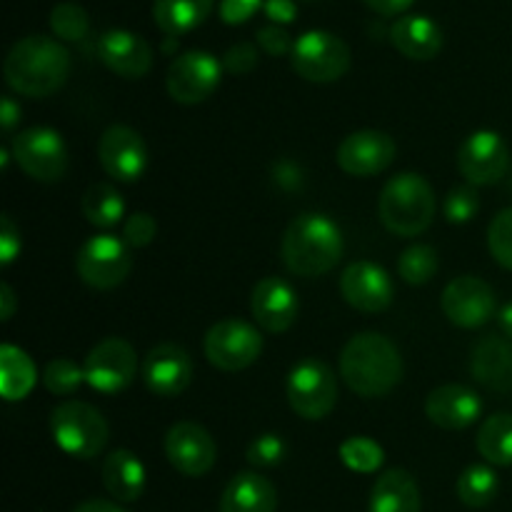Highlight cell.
Here are the masks:
<instances>
[{
    "mask_svg": "<svg viewBox=\"0 0 512 512\" xmlns=\"http://www.w3.org/2000/svg\"><path fill=\"white\" fill-rule=\"evenodd\" d=\"M133 258L130 245L113 233H100L85 240L75 255V270L85 285L95 290H113L130 275Z\"/></svg>",
    "mask_w": 512,
    "mask_h": 512,
    "instance_id": "cell-7",
    "label": "cell"
},
{
    "mask_svg": "<svg viewBox=\"0 0 512 512\" xmlns=\"http://www.w3.org/2000/svg\"><path fill=\"white\" fill-rule=\"evenodd\" d=\"M98 58L110 73L128 80L143 78L153 68V48L148 40L123 28H113L100 35Z\"/></svg>",
    "mask_w": 512,
    "mask_h": 512,
    "instance_id": "cell-21",
    "label": "cell"
},
{
    "mask_svg": "<svg viewBox=\"0 0 512 512\" xmlns=\"http://www.w3.org/2000/svg\"><path fill=\"white\" fill-rule=\"evenodd\" d=\"M10 150L18 168L38 183H58L68 170V148L63 135L45 125L20 130L10 143Z\"/></svg>",
    "mask_w": 512,
    "mask_h": 512,
    "instance_id": "cell-9",
    "label": "cell"
},
{
    "mask_svg": "<svg viewBox=\"0 0 512 512\" xmlns=\"http://www.w3.org/2000/svg\"><path fill=\"white\" fill-rule=\"evenodd\" d=\"M508 168L510 148L495 130H475L458 148V170L473 188L500 183Z\"/></svg>",
    "mask_w": 512,
    "mask_h": 512,
    "instance_id": "cell-12",
    "label": "cell"
},
{
    "mask_svg": "<svg viewBox=\"0 0 512 512\" xmlns=\"http://www.w3.org/2000/svg\"><path fill=\"white\" fill-rule=\"evenodd\" d=\"M425 415L443 430H463L478 423L483 415V400L468 385H440L425 400Z\"/></svg>",
    "mask_w": 512,
    "mask_h": 512,
    "instance_id": "cell-22",
    "label": "cell"
},
{
    "mask_svg": "<svg viewBox=\"0 0 512 512\" xmlns=\"http://www.w3.org/2000/svg\"><path fill=\"white\" fill-rule=\"evenodd\" d=\"M338 455L345 468L363 475L375 473L385 463V450L380 448V443H375L373 438H365V435H353V438L345 440L338 448Z\"/></svg>",
    "mask_w": 512,
    "mask_h": 512,
    "instance_id": "cell-34",
    "label": "cell"
},
{
    "mask_svg": "<svg viewBox=\"0 0 512 512\" xmlns=\"http://www.w3.org/2000/svg\"><path fill=\"white\" fill-rule=\"evenodd\" d=\"M223 60L208 50H188L170 63L165 85L175 103L198 105L218 90L223 78Z\"/></svg>",
    "mask_w": 512,
    "mask_h": 512,
    "instance_id": "cell-11",
    "label": "cell"
},
{
    "mask_svg": "<svg viewBox=\"0 0 512 512\" xmlns=\"http://www.w3.org/2000/svg\"><path fill=\"white\" fill-rule=\"evenodd\" d=\"M85 383L105 395L128 388L138 375V355L123 338H105L95 345L83 363Z\"/></svg>",
    "mask_w": 512,
    "mask_h": 512,
    "instance_id": "cell-13",
    "label": "cell"
},
{
    "mask_svg": "<svg viewBox=\"0 0 512 512\" xmlns=\"http://www.w3.org/2000/svg\"><path fill=\"white\" fill-rule=\"evenodd\" d=\"M290 63L295 73L310 83H335L350 70V48L335 33L308 30L295 40Z\"/></svg>",
    "mask_w": 512,
    "mask_h": 512,
    "instance_id": "cell-8",
    "label": "cell"
},
{
    "mask_svg": "<svg viewBox=\"0 0 512 512\" xmlns=\"http://www.w3.org/2000/svg\"><path fill=\"white\" fill-rule=\"evenodd\" d=\"M155 233H158V223L150 213L130 215L123 225V240L130 248H145V245L153 243Z\"/></svg>",
    "mask_w": 512,
    "mask_h": 512,
    "instance_id": "cell-40",
    "label": "cell"
},
{
    "mask_svg": "<svg viewBox=\"0 0 512 512\" xmlns=\"http://www.w3.org/2000/svg\"><path fill=\"white\" fill-rule=\"evenodd\" d=\"M20 253V233L15 228L13 218L3 215V233H0V255H3V265H10Z\"/></svg>",
    "mask_w": 512,
    "mask_h": 512,
    "instance_id": "cell-44",
    "label": "cell"
},
{
    "mask_svg": "<svg viewBox=\"0 0 512 512\" xmlns=\"http://www.w3.org/2000/svg\"><path fill=\"white\" fill-rule=\"evenodd\" d=\"M35 363L28 358V353L15 345H3L0 348V390L3 398L15 403V400L28 398L30 390L35 388Z\"/></svg>",
    "mask_w": 512,
    "mask_h": 512,
    "instance_id": "cell-29",
    "label": "cell"
},
{
    "mask_svg": "<svg viewBox=\"0 0 512 512\" xmlns=\"http://www.w3.org/2000/svg\"><path fill=\"white\" fill-rule=\"evenodd\" d=\"M420 488L408 470H385L373 485L368 512H420Z\"/></svg>",
    "mask_w": 512,
    "mask_h": 512,
    "instance_id": "cell-26",
    "label": "cell"
},
{
    "mask_svg": "<svg viewBox=\"0 0 512 512\" xmlns=\"http://www.w3.org/2000/svg\"><path fill=\"white\" fill-rule=\"evenodd\" d=\"M250 310H253L255 323L263 330L285 333L298 320L300 300L288 280L278 278V275H268L253 288Z\"/></svg>",
    "mask_w": 512,
    "mask_h": 512,
    "instance_id": "cell-20",
    "label": "cell"
},
{
    "mask_svg": "<svg viewBox=\"0 0 512 512\" xmlns=\"http://www.w3.org/2000/svg\"><path fill=\"white\" fill-rule=\"evenodd\" d=\"M343 230L323 213H303L288 225L280 245L285 268L298 278H320L343 258Z\"/></svg>",
    "mask_w": 512,
    "mask_h": 512,
    "instance_id": "cell-3",
    "label": "cell"
},
{
    "mask_svg": "<svg viewBox=\"0 0 512 512\" xmlns=\"http://www.w3.org/2000/svg\"><path fill=\"white\" fill-rule=\"evenodd\" d=\"M103 485L118 503H135L145 490V465L130 450H113L103 460Z\"/></svg>",
    "mask_w": 512,
    "mask_h": 512,
    "instance_id": "cell-27",
    "label": "cell"
},
{
    "mask_svg": "<svg viewBox=\"0 0 512 512\" xmlns=\"http://www.w3.org/2000/svg\"><path fill=\"white\" fill-rule=\"evenodd\" d=\"M478 453L485 463L510 468L512 465V413H495L480 425L478 430Z\"/></svg>",
    "mask_w": 512,
    "mask_h": 512,
    "instance_id": "cell-30",
    "label": "cell"
},
{
    "mask_svg": "<svg viewBox=\"0 0 512 512\" xmlns=\"http://www.w3.org/2000/svg\"><path fill=\"white\" fill-rule=\"evenodd\" d=\"M500 490V480L495 475V470L490 465H468V468L460 473L458 483H455V493H458L460 503L465 508H485L495 500Z\"/></svg>",
    "mask_w": 512,
    "mask_h": 512,
    "instance_id": "cell-32",
    "label": "cell"
},
{
    "mask_svg": "<svg viewBox=\"0 0 512 512\" xmlns=\"http://www.w3.org/2000/svg\"><path fill=\"white\" fill-rule=\"evenodd\" d=\"M73 512H125L120 505L110 503V500H85Z\"/></svg>",
    "mask_w": 512,
    "mask_h": 512,
    "instance_id": "cell-49",
    "label": "cell"
},
{
    "mask_svg": "<svg viewBox=\"0 0 512 512\" xmlns=\"http://www.w3.org/2000/svg\"><path fill=\"white\" fill-rule=\"evenodd\" d=\"M55 445L75 460H93L108 445L110 428L103 413L83 400H63L50 413Z\"/></svg>",
    "mask_w": 512,
    "mask_h": 512,
    "instance_id": "cell-5",
    "label": "cell"
},
{
    "mask_svg": "<svg viewBox=\"0 0 512 512\" xmlns=\"http://www.w3.org/2000/svg\"><path fill=\"white\" fill-rule=\"evenodd\" d=\"M395 155H398V145L388 133L355 130V133L345 135L343 143L338 145L335 160H338L340 170L353 178H373L393 165Z\"/></svg>",
    "mask_w": 512,
    "mask_h": 512,
    "instance_id": "cell-16",
    "label": "cell"
},
{
    "mask_svg": "<svg viewBox=\"0 0 512 512\" xmlns=\"http://www.w3.org/2000/svg\"><path fill=\"white\" fill-rule=\"evenodd\" d=\"M258 45L265 50V53L273 55V58H280V55L285 53H293L295 40H290L288 30H285L283 25L270 23L258 30Z\"/></svg>",
    "mask_w": 512,
    "mask_h": 512,
    "instance_id": "cell-42",
    "label": "cell"
},
{
    "mask_svg": "<svg viewBox=\"0 0 512 512\" xmlns=\"http://www.w3.org/2000/svg\"><path fill=\"white\" fill-rule=\"evenodd\" d=\"M390 43L410 60H433L443 50V30L428 15H400L390 25Z\"/></svg>",
    "mask_w": 512,
    "mask_h": 512,
    "instance_id": "cell-24",
    "label": "cell"
},
{
    "mask_svg": "<svg viewBox=\"0 0 512 512\" xmlns=\"http://www.w3.org/2000/svg\"><path fill=\"white\" fill-rule=\"evenodd\" d=\"M20 120V105L15 103L10 95H5L3 103H0V123L5 130H13V125Z\"/></svg>",
    "mask_w": 512,
    "mask_h": 512,
    "instance_id": "cell-47",
    "label": "cell"
},
{
    "mask_svg": "<svg viewBox=\"0 0 512 512\" xmlns=\"http://www.w3.org/2000/svg\"><path fill=\"white\" fill-rule=\"evenodd\" d=\"M258 65V48L253 43H235L225 50L223 68L233 75H245Z\"/></svg>",
    "mask_w": 512,
    "mask_h": 512,
    "instance_id": "cell-41",
    "label": "cell"
},
{
    "mask_svg": "<svg viewBox=\"0 0 512 512\" xmlns=\"http://www.w3.org/2000/svg\"><path fill=\"white\" fill-rule=\"evenodd\" d=\"M215 0H155L153 20L165 35L180 38L208 20Z\"/></svg>",
    "mask_w": 512,
    "mask_h": 512,
    "instance_id": "cell-28",
    "label": "cell"
},
{
    "mask_svg": "<svg viewBox=\"0 0 512 512\" xmlns=\"http://www.w3.org/2000/svg\"><path fill=\"white\" fill-rule=\"evenodd\" d=\"M285 455H288V445H285V440L275 433L258 435V438L248 445V450H245V460H248L253 468H275V465L283 463Z\"/></svg>",
    "mask_w": 512,
    "mask_h": 512,
    "instance_id": "cell-38",
    "label": "cell"
},
{
    "mask_svg": "<svg viewBox=\"0 0 512 512\" xmlns=\"http://www.w3.org/2000/svg\"><path fill=\"white\" fill-rule=\"evenodd\" d=\"M440 268V255L433 245H410L400 253L398 273L408 285H425L435 278Z\"/></svg>",
    "mask_w": 512,
    "mask_h": 512,
    "instance_id": "cell-33",
    "label": "cell"
},
{
    "mask_svg": "<svg viewBox=\"0 0 512 512\" xmlns=\"http://www.w3.org/2000/svg\"><path fill=\"white\" fill-rule=\"evenodd\" d=\"M340 295L360 313H383L393 303L395 288L388 270L370 260H358L340 275Z\"/></svg>",
    "mask_w": 512,
    "mask_h": 512,
    "instance_id": "cell-18",
    "label": "cell"
},
{
    "mask_svg": "<svg viewBox=\"0 0 512 512\" xmlns=\"http://www.w3.org/2000/svg\"><path fill=\"white\" fill-rule=\"evenodd\" d=\"M85 383V368L70 358H55L45 365L43 385L53 395H73Z\"/></svg>",
    "mask_w": 512,
    "mask_h": 512,
    "instance_id": "cell-36",
    "label": "cell"
},
{
    "mask_svg": "<svg viewBox=\"0 0 512 512\" xmlns=\"http://www.w3.org/2000/svg\"><path fill=\"white\" fill-rule=\"evenodd\" d=\"M80 210H83L85 220L95 228H115L125 215L123 195L108 183H95L85 190L83 200H80Z\"/></svg>",
    "mask_w": 512,
    "mask_h": 512,
    "instance_id": "cell-31",
    "label": "cell"
},
{
    "mask_svg": "<svg viewBox=\"0 0 512 512\" xmlns=\"http://www.w3.org/2000/svg\"><path fill=\"white\" fill-rule=\"evenodd\" d=\"M265 5V0H220V20L225 25L248 23Z\"/></svg>",
    "mask_w": 512,
    "mask_h": 512,
    "instance_id": "cell-43",
    "label": "cell"
},
{
    "mask_svg": "<svg viewBox=\"0 0 512 512\" xmlns=\"http://www.w3.org/2000/svg\"><path fill=\"white\" fill-rule=\"evenodd\" d=\"M205 358L223 373L250 368L263 353V338L255 325L238 318H225L205 333Z\"/></svg>",
    "mask_w": 512,
    "mask_h": 512,
    "instance_id": "cell-10",
    "label": "cell"
},
{
    "mask_svg": "<svg viewBox=\"0 0 512 512\" xmlns=\"http://www.w3.org/2000/svg\"><path fill=\"white\" fill-rule=\"evenodd\" d=\"M15 313V293L8 283L0 285V315L3 320H10Z\"/></svg>",
    "mask_w": 512,
    "mask_h": 512,
    "instance_id": "cell-48",
    "label": "cell"
},
{
    "mask_svg": "<svg viewBox=\"0 0 512 512\" xmlns=\"http://www.w3.org/2000/svg\"><path fill=\"white\" fill-rule=\"evenodd\" d=\"M340 375L360 398H385L403 380V358L385 335L358 333L340 353Z\"/></svg>",
    "mask_w": 512,
    "mask_h": 512,
    "instance_id": "cell-2",
    "label": "cell"
},
{
    "mask_svg": "<svg viewBox=\"0 0 512 512\" xmlns=\"http://www.w3.org/2000/svg\"><path fill=\"white\" fill-rule=\"evenodd\" d=\"M263 13L273 25H290L298 18V5L295 0H265Z\"/></svg>",
    "mask_w": 512,
    "mask_h": 512,
    "instance_id": "cell-45",
    "label": "cell"
},
{
    "mask_svg": "<svg viewBox=\"0 0 512 512\" xmlns=\"http://www.w3.org/2000/svg\"><path fill=\"white\" fill-rule=\"evenodd\" d=\"M278 490L258 473H238L223 490L220 512H275Z\"/></svg>",
    "mask_w": 512,
    "mask_h": 512,
    "instance_id": "cell-25",
    "label": "cell"
},
{
    "mask_svg": "<svg viewBox=\"0 0 512 512\" xmlns=\"http://www.w3.org/2000/svg\"><path fill=\"white\" fill-rule=\"evenodd\" d=\"M100 168L120 183H135L148 168V148L130 125H110L98 140Z\"/></svg>",
    "mask_w": 512,
    "mask_h": 512,
    "instance_id": "cell-17",
    "label": "cell"
},
{
    "mask_svg": "<svg viewBox=\"0 0 512 512\" xmlns=\"http://www.w3.org/2000/svg\"><path fill=\"white\" fill-rule=\"evenodd\" d=\"M50 28L55 38L65 43H80L90 33V18L83 5L78 3H58L50 13Z\"/></svg>",
    "mask_w": 512,
    "mask_h": 512,
    "instance_id": "cell-35",
    "label": "cell"
},
{
    "mask_svg": "<svg viewBox=\"0 0 512 512\" xmlns=\"http://www.w3.org/2000/svg\"><path fill=\"white\" fill-rule=\"evenodd\" d=\"M470 373L493 393H512V340L488 335L470 353Z\"/></svg>",
    "mask_w": 512,
    "mask_h": 512,
    "instance_id": "cell-23",
    "label": "cell"
},
{
    "mask_svg": "<svg viewBox=\"0 0 512 512\" xmlns=\"http://www.w3.org/2000/svg\"><path fill=\"white\" fill-rule=\"evenodd\" d=\"M488 248L503 268L512 270V208L500 210L488 228Z\"/></svg>",
    "mask_w": 512,
    "mask_h": 512,
    "instance_id": "cell-39",
    "label": "cell"
},
{
    "mask_svg": "<svg viewBox=\"0 0 512 512\" xmlns=\"http://www.w3.org/2000/svg\"><path fill=\"white\" fill-rule=\"evenodd\" d=\"M480 210V198H478V190L473 185H458V188L450 190L445 195V203H443V213L448 218V223L453 225H463L470 223V220L478 215Z\"/></svg>",
    "mask_w": 512,
    "mask_h": 512,
    "instance_id": "cell-37",
    "label": "cell"
},
{
    "mask_svg": "<svg viewBox=\"0 0 512 512\" xmlns=\"http://www.w3.org/2000/svg\"><path fill=\"white\" fill-rule=\"evenodd\" d=\"M165 458L185 478H203L218 460V445L200 423L180 420L165 435Z\"/></svg>",
    "mask_w": 512,
    "mask_h": 512,
    "instance_id": "cell-14",
    "label": "cell"
},
{
    "mask_svg": "<svg viewBox=\"0 0 512 512\" xmlns=\"http://www.w3.org/2000/svg\"><path fill=\"white\" fill-rule=\"evenodd\" d=\"M440 308L453 325L475 330L493 318L498 300H495L493 288L485 280L475 278V275H460L445 285Z\"/></svg>",
    "mask_w": 512,
    "mask_h": 512,
    "instance_id": "cell-15",
    "label": "cell"
},
{
    "mask_svg": "<svg viewBox=\"0 0 512 512\" xmlns=\"http://www.w3.org/2000/svg\"><path fill=\"white\" fill-rule=\"evenodd\" d=\"M193 380V360L175 343H160L145 355L143 383L158 398H175Z\"/></svg>",
    "mask_w": 512,
    "mask_h": 512,
    "instance_id": "cell-19",
    "label": "cell"
},
{
    "mask_svg": "<svg viewBox=\"0 0 512 512\" xmlns=\"http://www.w3.org/2000/svg\"><path fill=\"white\" fill-rule=\"evenodd\" d=\"M438 210L433 188L418 173H400L385 183L378 198V215L385 230L400 238H415L430 228Z\"/></svg>",
    "mask_w": 512,
    "mask_h": 512,
    "instance_id": "cell-4",
    "label": "cell"
},
{
    "mask_svg": "<svg viewBox=\"0 0 512 512\" xmlns=\"http://www.w3.org/2000/svg\"><path fill=\"white\" fill-rule=\"evenodd\" d=\"M288 403L303 420H323L333 413L338 403V378L328 363L318 358L300 360L288 375Z\"/></svg>",
    "mask_w": 512,
    "mask_h": 512,
    "instance_id": "cell-6",
    "label": "cell"
},
{
    "mask_svg": "<svg viewBox=\"0 0 512 512\" xmlns=\"http://www.w3.org/2000/svg\"><path fill=\"white\" fill-rule=\"evenodd\" d=\"M370 10H375L378 15L385 18H393V15H403L405 10L413 8L415 0H363Z\"/></svg>",
    "mask_w": 512,
    "mask_h": 512,
    "instance_id": "cell-46",
    "label": "cell"
},
{
    "mask_svg": "<svg viewBox=\"0 0 512 512\" xmlns=\"http://www.w3.org/2000/svg\"><path fill=\"white\" fill-rule=\"evenodd\" d=\"M498 323H500V330H503L505 338L512 340V303L503 305V308H500Z\"/></svg>",
    "mask_w": 512,
    "mask_h": 512,
    "instance_id": "cell-50",
    "label": "cell"
},
{
    "mask_svg": "<svg viewBox=\"0 0 512 512\" xmlns=\"http://www.w3.org/2000/svg\"><path fill=\"white\" fill-rule=\"evenodd\" d=\"M5 83L25 98L58 93L70 75V53L60 40L28 35L8 50L3 63Z\"/></svg>",
    "mask_w": 512,
    "mask_h": 512,
    "instance_id": "cell-1",
    "label": "cell"
}]
</instances>
